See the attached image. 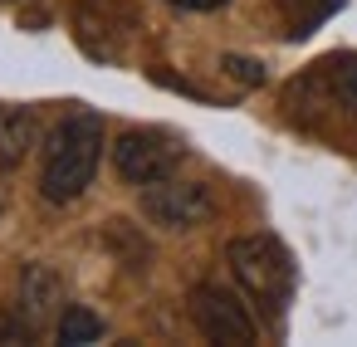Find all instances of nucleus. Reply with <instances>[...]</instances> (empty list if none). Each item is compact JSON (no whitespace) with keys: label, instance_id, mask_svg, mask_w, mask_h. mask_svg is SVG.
Listing matches in <instances>:
<instances>
[{"label":"nucleus","instance_id":"obj_1","mask_svg":"<svg viewBox=\"0 0 357 347\" xmlns=\"http://www.w3.org/2000/svg\"><path fill=\"white\" fill-rule=\"evenodd\" d=\"M103 162V118L98 113H69L50 137H45V162H40V196L50 206H74Z\"/></svg>","mask_w":357,"mask_h":347},{"label":"nucleus","instance_id":"obj_2","mask_svg":"<svg viewBox=\"0 0 357 347\" xmlns=\"http://www.w3.org/2000/svg\"><path fill=\"white\" fill-rule=\"evenodd\" d=\"M225 264L264 313H284V303L294 298V259L274 235H235L225 245Z\"/></svg>","mask_w":357,"mask_h":347},{"label":"nucleus","instance_id":"obj_3","mask_svg":"<svg viewBox=\"0 0 357 347\" xmlns=\"http://www.w3.org/2000/svg\"><path fill=\"white\" fill-rule=\"evenodd\" d=\"M181 157H186L181 137L157 132V128H132V132H123L113 142V171L128 186H137V191L152 186V181H162V176H176Z\"/></svg>","mask_w":357,"mask_h":347},{"label":"nucleus","instance_id":"obj_4","mask_svg":"<svg viewBox=\"0 0 357 347\" xmlns=\"http://www.w3.org/2000/svg\"><path fill=\"white\" fill-rule=\"evenodd\" d=\"M142 215L157 225V230H201L211 215H215V196L211 186L201 181H181V176H162L152 186H142Z\"/></svg>","mask_w":357,"mask_h":347},{"label":"nucleus","instance_id":"obj_5","mask_svg":"<svg viewBox=\"0 0 357 347\" xmlns=\"http://www.w3.org/2000/svg\"><path fill=\"white\" fill-rule=\"evenodd\" d=\"M191 318H196L201 337L206 342H220V347H250L259 337L250 308L230 288H220V284H196L191 288Z\"/></svg>","mask_w":357,"mask_h":347},{"label":"nucleus","instance_id":"obj_6","mask_svg":"<svg viewBox=\"0 0 357 347\" xmlns=\"http://www.w3.org/2000/svg\"><path fill=\"white\" fill-rule=\"evenodd\" d=\"M59 298H64V284H59V274L50 269V264H25L20 269V318L40 332L54 313H64L59 308Z\"/></svg>","mask_w":357,"mask_h":347},{"label":"nucleus","instance_id":"obj_7","mask_svg":"<svg viewBox=\"0 0 357 347\" xmlns=\"http://www.w3.org/2000/svg\"><path fill=\"white\" fill-rule=\"evenodd\" d=\"M40 142V123L30 108H0V167H20Z\"/></svg>","mask_w":357,"mask_h":347},{"label":"nucleus","instance_id":"obj_8","mask_svg":"<svg viewBox=\"0 0 357 347\" xmlns=\"http://www.w3.org/2000/svg\"><path fill=\"white\" fill-rule=\"evenodd\" d=\"M54 332H59V342H69V347H89V342L103 337V318H98L93 308H84V303H69V308L54 318Z\"/></svg>","mask_w":357,"mask_h":347},{"label":"nucleus","instance_id":"obj_9","mask_svg":"<svg viewBox=\"0 0 357 347\" xmlns=\"http://www.w3.org/2000/svg\"><path fill=\"white\" fill-rule=\"evenodd\" d=\"M220 64H225V69H230V74H235L240 84H264V69H259L255 59H240V54H225Z\"/></svg>","mask_w":357,"mask_h":347},{"label":"nucleus","instance_id":"obj_10","mask_svg":"<svg viewBox=\"0 0 357 347\" xmlns=\"http://www.w3.org/2000/svg\"><path fill=\"white\" fill-rule=\"evenodd\" d=\"M35 327L25 318H10V313H0V342H30Z\"/></svg>","mask_w":357,"mask_h":347},{"label":"nucleus","instance_id":"obj_11","mask_svg":"<svg viewBox=\"0 0 357 347\" xmlns=\"http://www.w3.org/2000/svg\"><path fill=\"white\" fill-rule=\"evenodd\" d=\"M337 88H342V103L357 113V64H342V74H337Z\"/></svg>","mask_w":357,"mask_h":347},{"label":"nucleus","instance_id":"obj_12","mask_svg":"<svg viewBox=\"0 0 357 347\" xmlns=\"http://www.w3.org/2000/svg\"><path fill=\"white\" fill-rule=\"evenodd\" d=\"M167 6H181V10H215L225 0H167Z\"/></svg>","mask_w":357,"mask_h":347},{"label":"nucleus","instance_id":"obj_13","mask_svg":"<svg viewBox=\"0 0 357 347\" xmlns=\"http://www.w3.org/2000/svg\"><path fill=\"white\" fill-rule=\"evenodd\" d=\"M0 210H6V201H0Z\"/></svg>","mask_w":357,"mask_h":347}]
</instances>
